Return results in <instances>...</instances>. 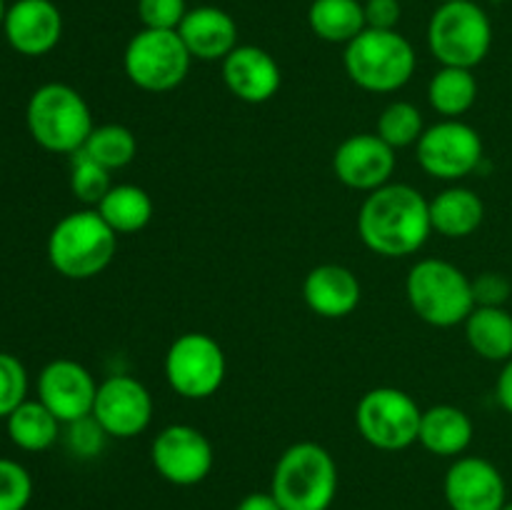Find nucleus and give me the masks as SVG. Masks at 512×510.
<instances>
[{"label": "nucleus", "mask_w": 512, "mask_h": 510, "mask_svg": "<svg viewBox=\"0 0 512 510\" xmlns=\"http://www.w3.org/2000/svg\"><path fill=\"white\" fill-rule=\"evenodd\" d=\"M33 498V478L18 460L0 458V510H25Z\"/></svg>", "instance_id": "obj_31"}, {"label": "nucleus", "mask_w": 512, "mask_h": 510, "mask_svg": "<svg viewBox=\"0 0 512 510\" xmlns=\"http://www.w3.org/2000/svg\"><path fill=\"white\" fill-rule=\"evenodd\" d=\"M270 493L283 510H330L338 495V463L325 445L293 443L275 463Z\"/></svg>", "instance_id": "obj_2"}, {"label": "nucleus", "mask_w": 512, "mask_h": 510, "mask_svg": "<svg viewBox=\"0 0 512 510\" xmlns=\"http://www.w3.org/2000/svg\"><path fill=\"white\" fill-rule=\"evenodd\" d=\"M25 123L48 153L75 155L93 133V113L83 95L65 83H45L30 95Z\"/></svg>", "instance_id": "obj_5"}, {"label": "nucleus", "mask_w": 512, "mask_h": 510, "mask_svg": "<svg viewBox=\"0 0 512 510\" xmlns=\"http://www.w3.org/2000/svg\"><path fill=\"white\" fill-rule=\"evenodd\" d=\"M95 210L118 235L140 233L153 220V198L140 185L120 183L108 190Z\"/></svg>", "instance_id": "obj_25"}, {"label": "nucleus", "mask_w": 512, "mask_h": 510, "mask_svg": "<svg viewBox=\"0 0 512 510\" xmlns=\"http://www.w3.org/2000/svg\"><path fill=\"white\" fill-rule=\"evenodd\" d=\"M188 10L185 0H138V18L150 30H178Z\"/></svg>", "instance_id": "obj_33"}, {"label": "nucleus", "mask_w": 512, "mask_h": 510, "mask_svg": "<svg viewBox=\"0 0 512 510\" xmlns=\"http://www.w3.org/2000/svg\"><path fill=\"white\" fill-rule=\"evenodd\" d=\"M178 35L193 60L203 63H223L238 48V25L233 15L215 5H198L190 8L180 23Z\"/></svg>", "instance_id": "obj_20"}, {"label": "nucleus", "mask_w": 512, "mask_h": 510, "mask_svg": "<svg viewBox=\"0 0 512 510\" xmlns=\"http://www.w3.org/2000/svg\"><path fill=\"white\" fill-rule=\"evenodd\" d=\"M80 153H85L113 173V170L128 168L133 163L135 155H138V138L133 135V130L120 123L95 125Z\"/></svg>", "instance_id": "obj_28"}, {"label": "nucleus", "mask_w": 512, "mask_h": 510, "mask_svg": "<svg viewBox=\"0 0 512 510\" xmlns=\"http://www.w3.org/2000/svg\"><path fill=\"white\" fill-rule=\"evenodd\" d=\"M223 83L243 103L263 105L278 95L283 85V70L265 48L238 45L223 60Z\"/></svg>", "instance_id": "obj_18"}, {"label": "nucleus", "mask_w": 512, "mask_h": 510, "mask_svg": "<svg viewBox=\"0 0 512 510\" xmlns=\"http://www.w3.org/2000/svg\"><path fill=\"white\" fill-rule=\"evenodd\" d=\"M165 380L185 400H205L218 393L228 375L225 350L213 335L183 333L165 353Z\"/></svg>", "instance_id": "obj_10"}, {"label": "nucleus", "mask_w": 512, "mask_h": 510, "mask_svg": "<svg viewBox=\"0 0 512 510\" xmlns=\"http://www.w3.org/2000/svg\"><path fill=\"white\" fill-rule=\"evenodd\" d=\"M343 65L348 78L368 93H395L413 80L418 55L398 30L365 28L345 45Z\"/></svg>", "instance_id": "obj_6"}, {"label": "nucleus", "mask_w": 512, "mask_h": 510, "mask_svg": "<svg viewBox=\"0 0 512 510\" xmlns=\"http://www.w3.org/2000/svg\"><path fill=\"white\" fill-rule=\"evenodd\" d=\"M433 233L430 200L408 183L390 180L368 193L358 213V235L370 253L380 258L415 255Z\"/></svg>", "instance_id": "obj_1"}, {"label": "nucleus", "mask_w": 512, "mask_h": 510, "mask_svg": "<svg viewBox=\"0 0 512 510\" xmlns=\"http://www.w3.org/2000/svg\"><path fill=\"white\" fill-rule=\"evenodd\" d=\"M428 48L440 65L473 70L493 48V23L475 0L440 3L430 15Z\"/></svg>", "instance_id": "obj_7"}, {"label": "nucleus", "mask_w": 512, "mask_h": 510, "mask_svg": "<svg viewBox=\"0 0 512 510\" xmlns=\"http://www.w3.org/2000/svg\"><path fill=\"white\" fill-rule=\"evenodd\" d=\"M118 253V233L95 208L73 210L48 235V260L68 280H90L103 273Z\"/></svg>", "instance_id": "obj_3"}, {"label": "nucleus", "mask_w": 512, "mask_h": 510, "mask_svg": "<svg viewBox=\"0 0 512 510\" xmlns=\"http://www.w3.org/2000/svg\"><path fill=\"white\" fill-rule=\"evenodd\" d=\"M3 35L15 53L40 58L63 38V15L53 0H15L5 13Z\"/></svg>", "instance_id": "obj_17"}, {"label": "nucleus", "mask_w": 512, "mask_h": 510, "mask_svg": "<svg viewBox=\"0 0 512 510\" xmlns=\"http://www.w3.org/2000/svg\"><path fill=\"white\" fill-rule=\"evenodd\" d=\"M235 510H283V508H280L275 495L268 490V493H248L243 500H240Z\"/></svg>", "instance_id": "obj_38"}, {"label": "nucleus", "mask_w": 512, "mask_h": 510, "mask_svg": "<svg viewBox=\"0 0 512 510\" xmlns=\"http://www.w3.org/2000/svg\"><path fill=\"white\" fill-rule=\"evenodd\" d=\"M395 148L378 133H355L345 138L333 153V173L345 188L373 193L393 180Z\"/></svg>", "instance_id": "obj_15"}, {"label": "nucleus", "mask_w": 512, "mask_h": 510, "mask_svg": "<svg viewBox=\"0 0 512 510\" xmlns=\"http://www.w3.org/2000/svg\"><path fill=\"white\" fill-rule=\"evenodd\" d=\"M305 305L325 320L348 318L363 298L358 275L338 263L315 265L303 280Z\"/></svg>", "instance_id": "obj_19"}, {"label": "nucleus", "mask_w": 512, "mask_h": 510, "mask_svg": "<svg viewBox=\"0 0 512 510\" xmlns=\"http://www.w3.org/2000/svg\"><path fill=\"white\" fill-rule=\"evenodd\" d=\"M445 503L450 510H503L508 485L498 465L480 455H460L443 480Z\"/></svg>", "instance_id": "obj_16"}, {"label": "nucleus", "mask_w": 512, "mask_h": 510, "mask_svg": "<svg viewBox=\"0 0 512 510\" xmlns=\"http://www.w3.org/2000/svg\"><path fill=\"white\" fill-rule=\"evenodd\" d=\"M98 383L83 363L70 358L50 360L38 375V400L63 425L93 415Z\"/></svg>", "instance_id": "obj_14"}, {"label": "nucleus", "mask_w": 512, "mask_h": 510, "mask_svg": "<svg viewBox=\"0 0 512 510\" xmlns=\"http://www.w3.org/2000/svg\"><path fill=\"white\" fill-rule=\"evenodd\" d=\"M153 468L165 483L190 488L203 483L215 465L213 443L203 430L188 423H173L160 430L150 445Z\"/></svg>", "instance_id": "obj_12"}, {"label": "nucleus", "mask_w": 512, "mask_h": 510, "mask_svg": "<svg viewBox=\"0 0 512 510\" xmlns=\"http://www.w3.org/2000/svg\"><path fill=\"white\" fill-rule=\"evenodd\" d=\"M465 340L478 358L505 363L512 358V313L505 305H475L465 320Z\"/></svg>", "instance_id": "obj_23"}, {"label": "nucleus", "mask_w": 512, "mask_h": 510, "mask_svg": "<svg viewBox=\"0 0 512 510\" xmlns=\"http://www.w3.org/2000/svg\"><path fill=\"white\" fill-rule=\"evenodd\" d=\"M365 25L375 30H398L400 15V0H365Z\"/></svg>", "instance_id": "obj_36"}, {"label": "nucleus", "mask_w": 512, "mask_h": 510, "mask_svg": "<svg viewBox=\"0 0 512 510\" xmlns=\"http://www.w3.org/2000/svg\"><path fill=\"white\" fill-rule=\"evenodd\" d=\"M440 3H460V0H440Z\"/></svg>", "instance_id": "obj_41"}, {"label": "nucleus", "mask_w": 512, "mask_h": 510, "mask_svg": "<svg viewBox=\"0 0 512 510\" xmlns=\"http://www.w3.org/2000/svg\"><path fill=\"white\" fill-rule=\"evenodd\" d=\"M423 130L425 123L418 105L408 103V100H393V103L385 105L383 113H380L375 133H378L390 148L400 150L418 143Z\"/></svg>", "instance_id": "obj_29"}, {"label": "nucleus", "mask_w": 512, "mask_h": 510, "mask_svg": "<svg viewBox=\"0 0 512 510\" xmlns=\"http://www.w3.org/2000/svg\"><path fill=\"white\" fill-rule=\"evenodd\" d=\"M503 510H512V500H508V503L503 505Z\"/></svg>", "instance_id": "obj_40"}, {"label": "nucleus", "mask_w": 512, "mask_h": 510, "mask_svg": "<svg viewBox=\"0 0 512 510\" xmlns=\"http://www.w3.org/2000/svg\"><path fill=\"white\" fill-rule=\"evenodd\" d=\"M473 435V420L458 405L440 403L423 410L418 443L428 453L440 455V458H460L473 443Z\"/></svg>", "instance_id": "obj_21"}, {"label": "nucleus", "mask_w": 512, "mask_h": 510, "mask_svg": "<svg viewBox=\"0 0 512 510\" xmlns=\"http://www.w3.org/2000/svg\"><path fill=\"white\" fill-rule=\"evenodd\" d=\"M190 63L193 55L188 53L178 30L140 28L123 53L125 75L145 93H168L183 85Z\"/></svg>", "instance_id": "obj_8"}, {"label": "nucleus", "mask_w": 512, "mask_h": 510, "mask_svg": "<svg viewBox=\"0 0 512 510\" xmlns=\"http://www.w3.org/2000/svg\"><path fill=\"white\" fill-rule=\"evenodd\" d=\"M68 428V445L75 455H80V458H93V455H98L103 450V443L108 435L95 423L93 415H88L83 420H75Z\"/></svg>", "instance_id": "obj_34"}, {"label": "nucleus", "mask_w": 512, "mask_h": 510, "mask_svg": "<svg viewBox=\"0 0 512 510\" xmlns=\"http://www.w3.org/2000/svg\"><path fill=\"white\" fill-rule=\"evenodd\" d=\"M405 295L413 313L433 328L463 325L475 310L473 280L440 258H423L408 270Z\"/></svg>", "instance_id": "obj_4"}, {"label": "nucleus", "mask_w": 512, "mask_h": 510, "mask_svg": "<svg viewBox=\"0 0 512 510\" xmlns=\"http://www.w3.org/2000/svg\"><path fill=\"white\" fill-rule=\"evenodd\" d=\"M13 445L25 453H43L53 448L60 435V420L40 400H25L5 418Z\"/></svg>", "instance_id": "obj_27"}, {"label": "nucleus", "mask_w": 512, "mask_h": 510, "mask_svg": "<svg viewBox=\"0 0 512 510\" xmlns=\"http://www.w3.org/2000/svg\"><path fill=\"white\" fill-rule=\"evenodd\" d=\"M512 293L510 280L503 273H480L473 280V295L475 305H490V308H500L508 303Z\"/></svg>", "instance_id": "obj_35"}, {"label": "nucleus", "mask_w": 512, "mask_h": 510, "mask_svg": "<svg viewBox=\"0 0 512 510\" xmlns=\"http://www.w3.org/2000/svg\"><path fill=\"white\" fill-rule=\"evenodd\" d=\"M495 398H498L500 408L512 415V358L505 360L500 368L498 383H495Z\"/></svg>", "instance_id": "obj_37"}, {"label": "nucleus", "mask_w": 512, "mask_h": 510, "mask_svg": "<svg viewBox=\"0 0 512 510\" xmlns=\"http://www.w3.org/2000/svg\"><path fill=\"white\" fill-rule=\"evenodd\" d=\"M485 220V203L475 190L450 185L430 200V223L443 238L460 240L473 235Z\"/></svg>", "instance_id": "obj_22"}, {"label": "nucleus", "mask_w": 512, "mask_h": 510, "mask_svg": "<svg viewBox=\"0 0 512 510\" xmlns=\"http://www.w3.org/2000/svg\"><path fill=\"white\" fill-rule=\"evenodd\" d=\"M5 13H8V5H5V0H0V30H3V23H5Z\"/></svg>", "instance_id": "obj_39"}, {"label": "nucleus", "mask_w": 512, "mask_h": 510, "mask_svg": "<svg viewBox=\"0 0 512 510\" xmlns=\"http://www.w3.org/2000/svg\"><path fill=\"white\" fill-rule=\"evenodd\" d=\"M308 25L315 38L333 45H348L368 28L360 0H313Z\"/></svg>", "instance_id": "obj_24"}, {"label": "nucleus", "mask_w": 512, "mask_h": 510, "mask_svg": "<svg viewBox=\"0 0 512 510\" xmlns=\"http://www.w3.org/2000/svg\"><path fill=\"white\" fill-rule=\"evenodd\" d=\"M478 100V78L468 68L440 65L438 73L428 83L430 108L445 120H458L468 113Z\"/></svg>", "instance_id": "obj_26"}, {"label": "nucleus", "mask_w": 512, "mask_h": 510, "mask_svg": "<svg viewBox=\"0 0 512 510\" xmlns=\"http://www.w3.org/2000/svg\"><path fill=\"white\" fill-rule=\"evenodd\" d=\"M415 158L420 168L435 180L458 183L468 178L483 163L485 145L478 130L465 120H440L423 130L415 143Z\"/></svg>", "instance_id": "obj_11"}, {"label": "nucleus", "mask_w": 512, "mask_h": 510, "mask_svg": "<svg viewBox=\"0 0 512 510\" xmlns=\"http://www.w3.org/2000/svg\"><path fill=\"white\" fill-rule=\"evenodd\" d=\"M423 408L405 390L380 385L368 390L355 408V425L363 440L385 453H398L418 443Z\"/></svg>", "instance_id": "obj_9"}, {"label": "nucleus", "mask_w": 512, "mask_h": 510, "mask_svg": "<svg viewBox=\"0 0 512 510\" xmlns=\"http://www.w3.org/2000/svg\"><path fill=\"white\" fill-rule=\"evenodd\" d=\"M110 188H113V180H110L108 168L95 163L80 150L70 155V190L80 203H85L88 208H98V203L108 195Z\"/></svg>", "instance_id": "obj_30"}, {"label": "nucleus", "mask_w": 512, "mask_h": 510, "mask_svg": "<svg viewBox=\"0 0 512 510\" xmlns=\"http://www.w3.org/2000/svg\"><path fill=\"white\" fill-rule=\"evenodd\" d=\"M155 400L148 385L140 383L133 375H110L98 383L93 418L108 438L130 440L145 433L153 423Z\"/></svg>", "instance_id": "obj_13"}, {"label": "nucleus", "mask_w": 512, "mask_h": 510, "mask_svg": "<svg viewBox=\"0 0 512 510\" xmlns=\"http://www.w3.org/2000/svg\"><path fill=\"white\" fill-rule=\"evenodd\" d=\"M28 400V370L15 355L0 353V418Z\"/></svg>", "instance_id": "obj_32"}]
</instances>
